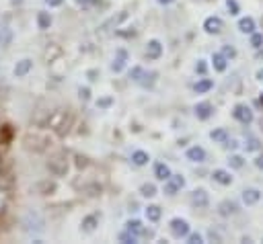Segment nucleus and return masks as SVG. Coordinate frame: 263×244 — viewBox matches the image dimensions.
<instances>
[{
	"label": "nucleus",
	"instance_id": "f257e3e1",
	"mask_svg": "<svg viewBox=\"0 0 263 244\" xmlns=\"http://www.w3.org/2000/svg\"><path fill=\"white\" fill-rule=\"evenodd\" d=\"M47 123H49V127H51L55 133H60V135H62V133H66V131H68V127H70V123H72V115H70V111H68V109L60 107V109L51 111V115H49Z\"/></svg>",
	"mask_w": 263,
	"mask_h": 244
},
{
	"label": "nucleus",
	"instance_id": "f03ea898",
	"mask_svg": "<svg viewBox=\"0 0 263 244\" xmlns=\"http://www.w3.org/2000/svg\"><path fill=\"white\" fill-rule=\"evenodd\" d=\"M129 78H132L134 82L142 84V86H150V84L154 82L156 74H154V72H146L142 66H136V68H132V72H129Z\"/></svg>",
	"mask_w": 263,
	"mask_h": 244
},
{
	"label": "nucleus",
	"instance_id": "7ed1b4c3",
	"mask_svg": "<svg viewBox=\"0 0 263 244\" xmlns=\"http://www.w3.org/2000/svg\"><path fill=\"white\" fill-rule=\"evenodd\" d=\"M168 228H171V234H173L175 238H183V236L189 234V223H187L183 217H175V219H171Z\"/></svg>",
	"mask_w": 263,
	"mask_h": 244
},
{
	"label": "nucleus",
	"instance_id": "20e7f679",
	"mask_svg": "<svg viewBox=\"0 0 263 244\" xmlns=\"http://www.w3.org/2000/svg\"><path fill=\"white\" fill-rule=\"evenodd\" d=\"M185 185V178L181 174H171L166 180H164V193L166 195H175L179 189H183Z\"/></svg>",
	"mask_w": 263,
	"mask_h": 244
},
{
	"label": "nucleus",
	"instance_id": "39448f33",
	"mask_svg": "<svg viewBox=\"0 0 263 244\" xmlns=\"http://www.w3.org/2000/svg\"><path fill=\"white\" fill-rule=\"evenodd\" d=\"M222 29H224V21L220 16H208L203 21V31L210 35H218V33H222Z\"/></svg>",
	"mask_w": 263,
	"mask_h": 244
},
{
	"label": "nucleus",
	"instance_id": "423d86ee",
	"mask_svg": "<svg viewBox=\"0 0 263 244\" xmlns=\"http://www.w3.org/2000/svg\"><path fill=\"white\" fill-rule=\"evenodd\" d=\"M189 201H191L193 207H197V209H205L208 203H210V197H208V193H205L203 189H195V191L189 195Z\"/></svg>",
	"mask_w": 263,
	"mask_h": 244
},
{
	"label": "nucleus",
	"instance_id": "0eeeda50",
	"mask_svg": "<svg viewBox=\"0 0 263 244\" xmlns=\"http://www.w3.org/2000/svg\"><path fill=\"white\" fill-rule=\"evenodd\" d=\"M232 115H234L236 121H240V123H245V125H249V123L253 121V111H251L247 105H236L234 111H232Z\"/></svg>",
	"mask_w": 263,
	"mask_h": 244
},
{
	"label": "nucleus",
	"instance_id": "6e6552de",
	"mask_svg": "<svg viewBox=\"0 0 263 244\" xmlns=\"http://www.w3.org/2000/svg\"><path fill=\"white\" fill-rule=\"evenodd\" d=\"M193 111H195V117L203 121V119H210V117H212V113H214V107H212V103L203 100V103H197Z\"/></svg>",
	"mask_w": 263,
	"mask_h": 244
},
{
	"label": "nucleus",
	"instance_id": "1a4fd4ad",
	"mask_svg": "<svg viewBox=\"0 0 263 244\" xmlns=\"http://www.w3.org/2000/svg\"><path fill=\"white\" fill-rule=\"evenodd\" d=\"M160 55H162V45H160V41H158V39L148 41V45H146V57H148V59H158Z\"/></svg>",
	"mask_w": 263,
	"mask_h": 244
},
{
	"label": "nucleus",
	"instance_id": "9d476101",
	"mask_svg": "<svg viewBox=\"0 0 263 244\" xmlns=\"http://www.w3.org/2000/svg\"><path fill=\"white\" fill-rule=\"evenodd\" d=\"M31 68H33V59L23 57V59H18L16 66H14V76H16V78H23V76H27V74L31 72Z\"/></svg>",
	"mask_w": 263,
	"mask_h": 244
},
{
	"label": "nucleus",
	"instance_id": "9b49d317",
	"mask_svg": "<svg viewBox=\"0 0 263 244\" xmlns=\"http://www.w3.org/2000/svg\"><path fill=\"white\" fill-rule=\"evenodd\" d=\"M185 156H187V160H191V162H203V160H205V150H203L201 146H191V148H187Z\"/></svg>",
	"mask_w": 263,
	"mask_h": 244
},
{
	"label": "nucleus",
	"instance_id": "f8f14e48",
	"mask_svg": "<svg viewBox=\"0 0 263 244\" xmlns=\"http://www.w3.org/2000/svg\"><path fill=\"white\" fill-rule=\"evenodd\" d=\"M97 223H99V217L92 213V215H86L84 219H82V223H80V230L84 232V234H92L95 230H97Z\"/></svg>",
	"mask_w": 263,
	"mask_h": 244
},
{
	"label": "nucleus",
	"instance_id": "ddd939ff",
	"mask_svg": "<svg viewBox=\"0 0 263 244\" xmlns=\"http://www.w3.org/2000/svg\"><path fill=\"white\" fill-rule=\"evenodd\" d=\"M261 199V191L259 189H245L242 191V201L245 205H255Z\"/></svg>",
	"mask_w": 263,
	"mask_h": 244
},
{
	"label": "nucleus",
	"instance_id": "4468645a",
	"mask_svg": "<svg viewBox=\"0 0 263 244\" xmlns=\"http://www.w3.org/2000/svg\"><path fill=\"white\" fill-rule=\"evenodd\" d=\"M212 176H214V180H216L218 185H230V182H232V174H230L228 170H222V168L214 170Z\"/></svg>",
	"mask_w": 263,
	"mask_h": 244
},
{
	"label": "nucleus",
	"instance_id": "2eb2a0df",
	"mask_svg": "<svg viewBox=\"0 0 263 244\" xmlns=\"http://www.w3.org/2000/svg\"><path fill=\"white\" fill-rule=\"evenodd\" d=\"M218 213H220L222 217L234 215V213H236V203H234V201H222V203L218 205Z\"/></svg>",
	"mask_w": 263,
	"mask_h": 244
},
{
	"label": "nucleus",
	"instance_id": "dca6fc26",
	"mask_svg": "<svg viewBox=\"0 0 263 244\" xmlns=\"http://www.w3.org/2000/svg\"><path fill=\"white\" fill-rule=\"evenodd\" d=\"M125 59H127V53H125L123 49H119V51H117V55L113 57L111 70H113V72H121V70H123V66H125Z\"/></svg>",
	"mask_w": 263,
	"mask_h": 244
},
{
	"label": "nucleus",
	"instance_id": "f3484780",
	"mask_svg": "<svg viewBox=\"0 0 263 244\" xmlns=\"http://www.w3.org/2000/svg\"><path fill=\"white\" fill-rule=\"evenodd\" d=\"M154 176H156L158 180H166V178L171 176V168H168L164 162H156V164H154Z\"/></svg>",
	"mask_w": 263,
	"mask_h": 244
},
{
	"label": "nucleus",
	"instance_id": "a211bd4d",
	"mask_svg": "<svg viewBox=\"0 0 263 244\" xmlns=\"http://www.w3.org/2000/svg\"><path fill=\"white\" fill-rule=\"evenodd\" d=\"M238 29H240V33L251 35V33H255V21H253L251 16H242V18L238 21Z\"/></svg>",
	"mask_w": 263,
	"mask_h": 244
},
{
	"label": "nucleus",
	"instance_id": "6ab92c4d",
	"mask_svg": "<svg viewBox=\"0 0 263 244\" xmlns=\"http://www.w3.org/2000/svg\"><path fill=\"white\" fill-rule=\"evenodd\" d=\"M212 66H214L216 72H224V70L228 68V59H226L222 53H214V55H212Z\"/></svg>",
	"mask_w": 263,
	"mask_h": 244
},
{
	"label": "nucleus",
	"instance_id": "aec40b11",
	"mask_svg": "<svg viewBox=\"0 0 263 244\" xmlns=\"http://www.w3.org/2000/svg\"><path fill=\"white\" fill-rule=\"evenodd\" d=\"M10 41H12V31L8 29L6 23H2V25H0V47L10 45Z\"/></svg>",
	"mask_w": 263,
	"mask_h": 244
},
{
	"label": "nucleus",
	"instance_id": "412c9836",
	"mask_svg": "<svg viewBox=\"0 0 263 244\" xmlns=\"http://www.w3.org/2000/svg\"><path fill=\"white\" fill-rule=\"evenodd\" d=\"M37 27L41 29V31H45V29H49L51 27V14L49 12H37Z\"/></svg>",
	"mask_w": 263,
	"mask_h": 244
},
{
	"label": "nucleus",
	"instance_id": "4be33fe9",
	"mask_svg": "<svg viewBox=\"0 0 263 244\" xmlns=\"http://www.w3.org/2000/svg\"><path fill=\"white\" fill-rule=\"evenodd\" d=\"M214 86V82L210 80V78H201L199 82H195V86H193V90L197 92V94H203V92H208L210 88Z\"/></svg>",
	"mask_w": 263,
	"mask_h": 244
},
{
	"label": "nucleus",
	"instance_id": "5701e85b",
	"mask_svg": "<svg viewBox=\"0 0 263 244\" xmlns=\"http://www.w3.org/2000/svg\"><path fill=\"white\" fill-rule=\"evenodd\" d=\"M148 160H150V156H148L146 152H142V150H136V152L132 154V162H134L136 166H144V164H148Z\"/></svg>",
	"mask_w": 263,
	"mask_h": 244
},
{
	"label": "nucleus",
	"instance_id": "b1692460",
	"mask_svg": "<svg viewBox=\"0 0 263 244\" xmlns=\"http://www.w3.org/2000/svg\"><path fill=\"white\" fill-rule=\"evenodd\" d=\"M160 215H162V209H160L158 205H148V207H146V217H148L150 221H158Z\"/></svg>",
	"mask_w": 263,
	"mask_h": 244
},
{
	"label": "nucleus",
	"instance_id": "393cba45",
	"mask_svg": "<svg viewBox=\"0 0 263 244\" xmlns=\"http://www.w3.org/2000/svg\"><path fill=\"white\" fill-rule=\"evenodd\" d=\"M142 228H144V226H142V221H138V219H129V221L125 223V230L132 232V234H136L138 238H140V234H142Z\"/></svg>",
	"mask_w": 263,
	"mask_h": 244
},
{
	"label": "nucleus",
	"instance_id": "a878e982",
	"mask_svg": "<svg viewBox=\"0 0 263 244\" xmlns=\"http://www.w3.org/2000/svg\"><path fill=\"white\" fill-rule=\"evenodd\" d=\"M210 137H212L216 144H224V141L228 139V133H226V129L220 127V129H214V131L210 133Z\"/></svg>",
	"mask_w": 263,
	"mask_h": 244
},
{
	"label": "nucleus",
	"instance_id": "bb28decb",
	"mask_svg": "<svg viewBox=\"0 0 263 244\" xmlns=\"http://www.w3.org/2000/svg\"><path fill=\"white\" fill-rule=\"evenodd\" d=\"M245 148H247V152H255V150H259V148H261V144H259V139H257V137L249 135V137H247V141H245Z\"/></svg>",
	"mask_w": 263,
	"mask_h": 244
},
{
	"label": "nucleus",
	"instance_id": "cd10ccee",
	"mask_svg": "<svg viewBox=\"0 0 263 244\" xmlns=\"http://www.w3.org/2000/svg\"><path fill=\"white\" fill-rule=\"evenodd\" d=\"M140 193H142L144 197H154V195H156V187H154L152 182H144V185L140 187Z\"/></svg>",
	"mask_w": 263,
	"mask_h": 244
},
{
	"label": "nucleus",
	"instance_id": "c85d7f7f",
	"mask_svg": "<svg viewBox=\"0 0 263 244\" xmlns=\"http://www.w3.org/2000/svg\"><path fill=\"white\" fill-rule=\"evenodd\" d=\"M119 242H125V244H134V242H138V236L125 230V232H121V234H119Z\"/></svg>",
	"mask_w": 263,
	"mask_h": 244
},
{
	"label": "nucleus",
	"instance_id": "c756f323",
	"mask_svg": "<svg viewBox=\"0 0 263 244\" xmlns=\"http://www.w3.org/2000/svg\"><path fill=\"white\" fill-rule=\"evenodd\" d=\"M251 45H253L255 49L263 47V35H261V33H251Z\"/></svg>",
	"mask_w": 263,
	"mask_h": 244
},
{
	"label": "nucleus",
	"instance_id": "7c9ffc66",
	"mask_svg": "<svg viewBox=\"0 0 263 244\" xmlns=\"http://www.w3.org/2000/svg\"><path fill=\"white\" fill-rule=\"evenodd\" d=\"M228 164H230L232 168H242L245 160H242L240 156H230V158H228Z\"/></svg>",
	"mask_w": 263,
	"mask_h": 244
},
{
	"label": "nucleus",
	"instance_id": "2f4dec72",
	"mask_svg": "<svg viewBox=\"0 0 263 244\" xmlns=\"http://www.w3.org/2000/svg\"><path fill=\"white\" fill-rule=\"evenodd\" d=\"M222 55H224L226 59H228V57H234V55H236V49H234L232 45H224V47H222Z\"/></svg>",
	"mask_w": 263,
	"mask_h": 244
},
{
	"label": "nucleus",
	"instance_id": "473e14b6",
	"mask_svg": "<svg viewBox=\"0 0 263 244\" xmlns=\"http://www.w3.org/2000/svg\"><path fill=\"white\" fill-rule=\"evenodd\" d=\"M187 242H189V244H201L203 238H201V234L195 232V234H187Z\"/></svg>",
	"mask_w": 263,
	"mask_h": 244
},
{
	"label": "nucleus",
	"instance_id": "72a5a7b5",
	"mask_svg": "<svg viewBox=\"0 0 263 244\" xmlns=\"http://www.w3.org/2000/svg\"><path fill=\"white\" fill-rule=\"evenodd\" d=\"M226 8L230 14H238V2L236 0H226Z\"/></svg>",
	"mask_w": 263,
	"mask_h": 244
},
{
	"label": "nucleus",
	"instance_id": "f704fd0d",
	"mask_svg": "<svg viewBox=\"0 0 263 244\" xmlns=\"http://www.w3.org/2000/svg\"><path fill=\"white\" fill-rule=\"evenodd\" d=\"M195 72L205 74V62H203V59H197V64H195Z\"/></svg>",
	"mask_w": 263,
	"mask_h": 244
},
{
	"label": "nucleus",
	"instance_id": "c9c22d12",
	"mask_svg": "<svg viewBox=\"0 0 263 244\" xmlns=\"http://www.w3.org/2000/svg\"><path fill=\"white\" fill-rule=\"evenodd\" d=\"M78 96H80V100H88V96H90L88 88H80V90H78Z\"/></svg>",
	"mask_w": 263,
	"mask_h": 244
},
{
	"label": "nucleus",
	"instance_id": "e433bc0d",
	"mask_svg": "<svg viewBox=\"0 0 263 244\" xmlns=\"http://www.w3.org/2000/svg\"><path fill=\"white\" fill-rule=\"evenodd\" d=\"M97 105H99V107H109V105H111V98H103V100H99Z\"/></svg>",
	"mask_w": 263,
	"mask_h": 244
},
{
	"label": "nucleus",
	"instance_id": "4c0bfd02",
	"mask_svg": "<svg viewBox=\"0 0 263 244\" xmlns=\"http://www.w3.org/2000/svg\"><path fill=\"white\" fill-rule=\"evenodd\" d=\"M255 164H257L259 168H263V154H261V156H257V160H255Z\"/></svg>",
	"mask_w": 263,
	"mask_h": 244
},
{
	"label": "nucleus",
	"instance_id": "58836bf2",
	"mask_svg": "<svg viewBox=\"0 0 263 244\" xmlns=\"http://www.w3.org/2000/svg\"><path fill=\"white\" fill-rule=\"evenodd\" d=\"M45 2H47L49 6H60V4H62V0H45Z\"/></svg>",
	"mask_w": 263,
	"mask_h": 244
},
{
	"label": "nucleus",
	"instance_id": "ea45409f",
	"mask_svg": "<svg viewBox=\"0 0 263 244\" xmlns=\"http://www.w3.org/2000/svg\"><path fill=\"white\" fill-rule=\"evenodd\" d=\"M74 2H76V4H80V6H86V4H90L92 0H74Z\"/></svg>",
	"mask_w": 263,
	"mask_h": 244
},
{
	"label": "nucleus",
	"instance_id": "a19ab883",
	"mask_svg": "<svg viewBox=\"0 0 263 244\" xmlns=\"http://www.w3.org/2000/svg\"><path fill=\"white\" fill-rule=\"evenodd\" d=\"M255 76H257V80H261V82H263V68H261V70H259Z\"/></svg>",
	"mask_w": 263,
	"mask_h": 244
},
{
	"label": "nucleus",
	"instance_id": "79ce46f5",
	"mask_svg": "<svg viewBox=\"0 0 263 244\" xmlns=\"http://www.w3.org/2000/svg\"><path fill=\"white\" fill-rule=\"evenodd\" d=\"M171 2H175V0H158V4H164V6L171 4Z\"/></svg>",
	"mask_w": 263,
	"mask_h": 244
},
{
	"label": "nucleus",
	"instance_id": "37998d69",
	"mask_svg": "<svg viewBox=\"0 0 263 244\" xmlns=\"http://www.w3.org/2000/svg\"><path fill=\"white\" fill-rule=\"evenodd\" d=\"M259 103H261V105H263V92H261V96H259Z\"/></svg>",
	"mask_w": 263,
	"mask_h": 244
},
{
	"label": "nucleus",
	"instance_id": "c03bdc74",
	"mask_svg": "<svg viewBox=\"0 0 263 244\" xmlns=\"http://www.w3.org/2000/svg\"><path fill=\"white\" fill-rule=\"evenodd\" d=\"M0 166H2V158H0Z\"/></svg>",
	"mask_w": 263,
	"mask_h": 244
}]
</instances>
